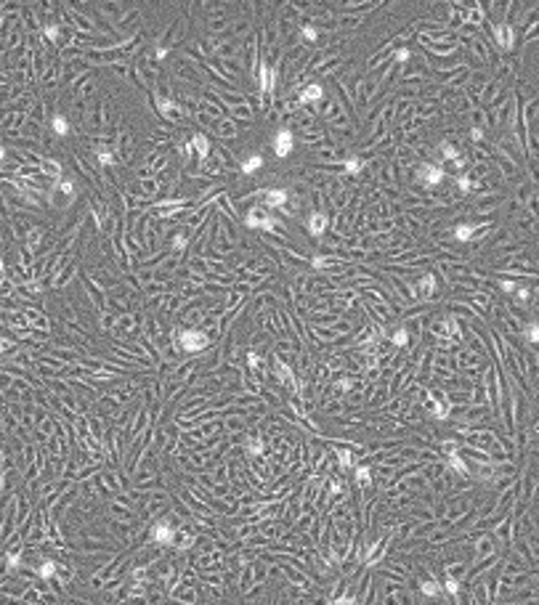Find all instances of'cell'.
<instances>
[{
	"instance_id": "cell-1",
	"label": "cell",
	"mask_w": 539,
	"mask_h": 605,
	"mask_svg": "<svg viewBox=\"0 0 539 605\" xmlns=\"http://www.w3.org/2000/svg\"><path fill=\"white\" fill-rule=\"evenodd\" d=\"M178 343L186 353H197V351H202V348H207L210 340L199 329H178Z\"/></svg>"
},
{
	"instance_id": "cell-2",
	"label": "cell",
	"mask_w": 539,
	"mask_h": 605,
	"mask_svg": "<svg viewBox=\"0 0 539 605\" xmlns=\"http://www.w3.org/2000/svg\"><path fill=\"white\" fill-rule=\"evenodd\" d=\"M292 146H295L292 130H290V128H279V130H276V136H274V141H271V149H274L276 157L284 159V157H287V154L292 151Z\"/></svg>"
},
{
	"instance_id": "cell-3",
	"label": "cell",
	"mask_w": 539,
	"mask_h": 605,
	"mask_svg": "<svg viewBox=\"0 0 539 605\" xmlns=\"http://www.w3.org/2000/svg\"><path fill=\"white\" fill-rule=\"evenodd\" d=\"M417 181L422 186H428V189H433V186H438L444 181V170L441 165H433V162H425V165H420L417 170Z\"/></svg>"
},
{
	"instance_id": "cell-4",
	"label": "cell",
	"mask_w": 539,
	"mask_h": 605,
	"mask_svg": "<svg viewBox=\"0 0 539 605\" xmlns=\"http://www.w3.org/2000/svg\"><path fill=\"white\" fill-rule=\"evenodd\" d=\"M152 541L154 544H159V547H170L173 541H175V529H173V523H154L152 526Z\"/></svg>"
},
{
	"instance_id": "cell-5",
	"label": "cell",
	"mask_w": 539,
	"mask_h": 605,
	"mask_svg": "<svg viewBox=\"0 0 539 605\" xmlns=\"http://www.w3.org/2000/svg\"><path fill=\"white\" fill-rule=\"evenodd\" d=\"M247 226L250 228H274V226H279V223H276L274 218H268V215L263 213V210H260V207H252V210L247 213Z\"/></svg>"
},
{
	"instance_id": "cell-6",
	"label": "cell",
	"mask_w": 539,
	"mask_h": 605,
	"mask_svg": "<svg viewBox=\"0 0 539 605\" xmlns=\"http://www.w3.org/2000/svg\"><path fill=\"white\" fill-rule=\"evenodd\" d=\"M258 85H260V93H271L276 85V72L268 69L266 61H260V67H258Z\"/></svg>"
},
{
	"instance_id": "cell-7",
	"label": "cell",
	"mask_w": 539,
	"mask_h": 605,
	"mask_svg": "<svg viewBox=\"0 0 539 605\" xmlns=\"http://www.w3.org/2000/svg\"><path fill=\"white\" fill-rule=\"evenodd\" d=\"M324 98V88H321L319 82H311L308 88L298 96V104H319V101Z\"/></svg>"
},
{
	"instance_id": "cell-8",
	"label": "cell",
	"mask_w": 539,
	"mask_h": 605,
	"mask_svg": "<svg viewBox=\"0 0 539 605\" xmlns=\"http://www.w3.org/2000/svg\"><path fill=\"white\" fill-rule=\"evenodd\" d=\"M494 37H497L499 48H505V51H513L515 35H513V27H510V24H499V27L494 29Z\"/></svg>"
},
{
	"instance_id": "cell-9",
	"label": "cell",
	"mask_w": 539,
	"mask_h": 605,
	"mask_svg": "<svg viewBox=\"0 0 539 605\" xmlns=\"http://www.w3.org/2000/svg\"><path fill=\"white\" fill-rule=\"evenodd\" d=\"M324 231H327V215L324 213H313L311 218H308V234H311L313 239H319Z\"/></svg>"
},
{
	"instance_id": "cell-10",
	"label": "cell",
	"mask_w": 539,
	"mask_h": 605,
	"mask_svg": "<svg viewBox=\"0 0 539 605\" xmlns=\"http://www.w3.org/2000/svg\"><path fill=\"white\" fill-rule=\"evenodd\" d=\"M287 189H268L266 191V205L268 207H284L287 205Z\"/></svg>"
},
{
	"instance_id": "cell-11",
	"label": "cell",
	"mask_w": 539,
	"mask_h": 605,
	"mask_svg": "<svg viewBox=\"0 0 539 605\" xmlns=\"http://www.w3.org/2000/svg\"><path fill=\"white\" fill-rule=\"evenodd\" d=\"M157 109L165 114V117H170V120H178L181 117V106L175 104V101H170V98H157Z\"/></svg>"
},
{
	"instance_id": "cell-12",
	"label": "cell",
	"mask_w": 539,
	"mask_h": 605,
	"mask_svg": "<svg viewBox=\"0 0 539 605\" xmlns=\"http://www.w3.org/2000/svg\"><path fill=\"white\" fill-rule=\"evenodd\" d=\"M191 149H194L199 157H207V154H210V141H207V136H202V133L191 136Z\"/></svg>"
},
{
	"instance_id": "cell-13",
	"label": "cell",
	"mask_w": 539,
	"mask_h": 605,
	"mask_svg": "<svg viewBox=\"0 0 539 605\" xmlns=\"http://www.w3.org/2000/svg\"><path fill=\"white\" fill-rule=\"evenodd\" d=\"M446 452H449V464L457 472H462V475H467V464H465V459H462L457 452H454V444H446Z\"/></svg>"
},
{
	"instance_id": "cell-14",
	"label": "cell",
	"mask_w": 539,
	"mask_h": 605,
	"mask_svg": "<svg viewBox=\"0 0 539 605\" xmlns=\"http://www.w3.org/2000/svg\"><path fill=\"white\" fill-rule=\"evenodd\" d=\"M276 377H279L284 385H292V387L298 385V382H295V375H292V369H290L284 361H276Z\"/></svg>"
},
{
	"instance_id": "cell-15",
	"label": "cell",
	"mask_w": 539,
	"mask_h": 605,
	"mask_svg": "<svg viewBox=\"0 0 539 605\" xmlns=\"http://www.w3.org/2000/svg\"><path fill=\"white\" fill-rule=\"evenodd\" d=\"M475 231H478V226L475 223H460L457 228H454V239H460V242H467Z\"/></svg>"
},
{
	"instance_id": "cell-16",
	"label": "cell",
	"mask_w": 539,
	"mask_h": 605,
	"mask_svg": "<svg viewBox=\"0 0 539 605\" xmlns=\"http://www.w3.org/2000/svg\"><path fill=\"white\" fill-rule=\"evenodd\" d=\"M260 167H263V157H260V154H252L250 159H244V162H242V173H244V175L258 173Z\"/></svg>"
},
{
	"instance_id": "cell-17",
	"label": "cell",
	"mask_w": 539,
	"mask_h": 605,
	"mask_svg": "<svg viewBox=\"0 0 539 605\" xmlns=\"http://www.w3.org/2000/svg\"><path fill=\"white\" fill-rule=\"evenodd\" d=\"M343 170L348 175H359L361 170H364V159H361V157H348V159L343 162Z\"/></svg>"
},
{
	"instance_id": "cell-18",
	"label": "cell",
	"mask_w": 539,
	"mask_h": 605,
	"mask_svg": "<svg viewBox=\"0 0 539 605\" xmlns=\"http://www.w3.org/2000/svg\"><path fill=\"white\" fill-rule=\"evenodd\" d=\"M441 157L449 159V162H457L460 159V149L452 141H441Z\"/></svg>"
},
{
	"instance_id": "cell-19",
	"label": "cell",
	"mask_w": 539,
	"mask_h": 605,
	"mask_svg": "<svg viewBox=\"0 0 539 605\" xmlns=\"http://www.w3.org/2000/svg\"><path fill=\"white\" fill-rule=\"evenodd\" d=\"M51 125H53V133L56 136H69V120L64 117V114H56Z\"/></svg>"
},
{
	"instance_id": "cell-20",
	"label": "cell",
	"mask_w": 539,
	"mask_h": 605,
	"mask_svg": "<svg viewBox=\"0 0 539 605\" xmlns=\"http://www.w3.org/2000/svg\"><path fill=\"white\" fill-rule=\"evenodd\" d=\"M420 595H425V597H438V595H441V584H438V581H422V584H420Z\"/></svg>"
},
{
	"instance_id": "cell-21",
	"label": "cell",
	"mask_w": 539,
	"mask_h": 605,
	"mask_svg": "<svg viewBox=\"0 0 539 605\" xmlns=\"http://www.w3.org/2000/svg\"><path fill=\"white\" fill-rule=\"evenodd\" d=\"M430 409H433V414L438 420H446V417H449V401L436 398V401H430Z\"/></svg>"
},
{
	"instance_id": "cell-22",
	"label": "cell",
	"mask_w": 539,
	"mask_h": 605,
	"mask_svg": "<svg viewBox=\"0 0 539 605\" xmlns=\"http://www.w3.org/2000/svg\"><path fill=\"white\" fill-rule=\"evenodd\" d=\"M335 456H337V464H340L343 470H351L353 467V454L348 452V449H337Z\"/></svg>"
},
{
	"instance_id": "cell-23",
	"label": "cell",
	"mask_w": 539,
	"mask_h": 605,
	"mask_svg": "<svg viewBox=\"0 0 539 605\" xmlns=\"http://www.w3.org/2000/svg\"><path fill=\"white\" fill-rule=\"evenodd\" d=\"M56 571H59V565L53 563V560H43L40 565H37V576H40V579H51Z\"/></svg>"
},
{
	"instance_id": "cell-24",
	"label": "cell",
	"mask_w": 539,
	"mask_h": 605,
	"mask_svg": "<svg viewBox=\"0 0 539 605\" xmlns=\"http://www.w3.org/2000/svg\"><path fill=\"white\" fill-rule=\"evenodd\" d=\"M263 452H266V441L263 438H250L247 441V454L250 456H260Z\"/></svg>"
},
{
	"instance_id": "cell-25",
	"label": "cell",
	"mask_w": 539,
	"mask_h": 605,
	"mask_svg": "<svg viewBox=\"0 0 539 605\" xmlns=\"http://www.w3.org/2000/svg\"><path fill=\"white\" fill-rule=\"evenodd\" d=\"M454 329H457V324H454V319H444L441 324H438V327H436V335L438 337H452L454 335Z\"/></svg>"
},
{
	"instance_id": "cell-26",
	"label": "cell",
	"mask_w": 539,
	"mask_h": 605,
	"mask_svg": "<svg viewBox=\"0 0 539 605\" xmlns=\"http://www.w3.org/2000/svg\"><path fill=\"white\" fill-rule=\"evenodd\" d=\"M433 290H436V276L425 274L420 279V295H433Z\"/></svg>"
},
{
	"instance_id": "cell-27",
	"label": "cell",
	"mask_w": 539,
	"mask_h": 605,
	"mask_svg": "<svg viewBox=\"0 0 539 605\" xmlns=\"http://www.w3.org/2000/svg\"><path fill=\"white\" fill-rule=\"evenodd\" d=\"M56 186H59V191L64 194V197H69V199L75 197V181H72V178H61Z\"/></svg>"
},
{
	"instance_id": "cell-28",
	"label": "cell",
	"mask_w": 539,
	"mask_h": 605,
	"mask_svg": "<svg viewBox=\"0 0 539 605\" xmlns=\"http://www.w3.org/2000/svg\"><path fill=\"white\" fill-rule=\"evenodd\" d=\"M96 157H98V162H101V165H114V157H112V151L106 149L104 144H101V146H96Z\"/></svg>"
},
{
	"instance_id": "cell-29",
	"label": "cell",
	"mask_w": 539,
	"mask_h": 605,
	"mask_svg": "<svg viewBox=\"0 0 539 605\" xmlns=\"http://www.w3.org/2000/svg\"><path fill=\"white\" fill-rule=\"evenodd\" d=\"M523 335H526V340H529V343H539V321H531V324H526V332H523Z\"/></svg>"
},
{
	"instance_id": "cell-30",
	"label": "cell",
	"mask_w": 539,
	"mask_h": 605,
	"mask_svg": "<svg viewBox=\"0 0 539 605\" xmlns=\"http://www.w3.org/2000/svg\"><path fill=\"white\" fill-rule=\"evenodd\" d=\"M356 478H359L361 486H367L369 480H372V470H369L367 464H361V467H356Z\"/></svg>"
},
{
	"instance_id": "cell-31",
	"label": "cell",
	"mask_w": 539,
	"mask_h": 605,
	"mask_svg": "<svg viewBox=\"0 0 539 605\" xmlns=\"http://www.w3.org/2000/svg\"><path fill=\"white\" fill-rule=\"evenodd\" d=\"M390 340H393V345H406V343H409V332H406V329H396L393 335H390Z\"/></svg>"
},
{
	"instance_id": "cell-32",
	"label": "cell",
	"mask_w": 539,
	"mask_h": 605,
	"mask_svg": "<svg viewBox=\"0 0 539 605\" xmlns=\"http://www.w3.org/2000/svg\"><path fill=\"white\" fill-rule=\"evenodd\" d=\"M444 589H446V592H449L452 597H457V592H460V584H457V579H454V576H449V579L444 581Z\"/></svg>"
},
{
	"instance_id": "cell-33",
	"label": "cell",
	"mask_w": 539,
	"mask_h": 605,
	"mask_svg": "<svg viewBox=\"0 0 539 605\" xmlns=\"http://www.w3.org/2000/svg\"><path fill=\"white\" fill-rule=\"evenodd\" d=\"M45 37H48V43H59V24L45 27Z\"/></svg>"
},
{
	"instance_id": "cell-34",
	"label": "cell",
	"mask_w": 539,
	"mask_h": 605,
	"mask_svg": "<svg viewBox=\"0 0 539 605\" xmlns=\"http://www.w3.org/2000/svg\"><path fill=\"white\" fill-rule=\"evenodd\" d=\"M300 35H303L306 43H316V37H319V32L313 27H303V32H300Z\"/></svg>"
},
{
	"instance_id": "cell-35",
	"label": "cell",
	"mask_w": 539,
	"mask_h": 605,
	"mask_svg": "<svg viewBox=\"0 0 539 605\" xmlns=\"http://www.w3.org/2000/svg\"><path fill=\"white\" fill-rule=\"evenodd\" d=\"M457 186H460V191H462V194H467V191L473 189V181H470L467 175H460V178H457Z\"/></svg>"
},
{
	"instance_id": "cell-36",
	"label": "cell",
	"mask_w": 539,
	"mask_h": 605,
	"mask_svg": "<svg viewBox=\"0 0 539 605\" xmlns=\"http://www.w3.org/2000/svg\"><path fill=\"white\" fill-rule=\"evenodd\" d=\"M43 170H45V173H51V175H59L61 173V165H56L53 159H45L43 162Z\"/></svg>"
},
{
	"instance_id": "cell-37",
	"label": "cell",
	"mask_w": 539,
	"mask_h": 605,
	"mask_svg": "<svg viewBox=\"0 0 539 605\" xmlns=\"http://www.w3.org/2000/svg\"><path fill=\"white\" fill-rule=\"evenodd\" d=\"M515 298H518V302H529L531 292L526 290V287H518V290H515Z\"/></svg>"
},
{
	"instance_id": "cell-38",
	"label": "cell",
	"mask_w": 539,
	"mask_h": 605,
	"mask_svg": "<svg viewBox=\"0 0 539 605\" xmlns=\"http://www.w3.org/2000/svg\"><path fill=\"white\" fill-rule=\"evenodd\" d=\"M247 364H250L252 369H258L260 367V356L258 353H247Z\"/></svg>"
},
{
	"instance_id": "cell-39",
	"label": "cell",
	"mask_w": 539,
	"mask_h": 605,
	"mask_svg": "<svg viewBox=\"0 0 539 605\" xmlns=\"http://www.w3.org/2000/svg\"><path fill=\"white\" fill-rule=\"evenodd\" d=\"M19 563H21V557H19V555H8V571H16V568H19Z\"/></svg>"
},
{
	"instance_id": "cell-40",
	"label": "cell",
	"mask_w": 539,
	"mask_h": 605,
	"mask_svg": "<svg viewBox=\"0 0 539 605\" xmlns=\"http://www.w3.org/2000/svg\"><path fill=\"white\" fill-rule=\"evenodd\" d=\"M311 263H313V268H324V266H327V263H329V260L324 258V255H316V258H313Z\"/></svg>"
},
{
	"instance_id": "cell-41",
	"label": "cell",
	"mask_w": 539,
	"mask_h": 605,
	"mask_svg": "<svg viewBox=\"0 0 539 605\" xmlns=\"http://www.w3.org/2000/svg\"><path fill=\"white\" fill-rule=\"evenodd\" d=\"M502 290L507 292V295H513L515 290H518V284H515V282H510V279H507V282H502Z\"/></svg>"
},
{
	"instance_id": "cell-42",
	"label": "cell",
	"mask_w": 539,
	"mask_h": 605,
	"mask_svg": "<svg viewBox=\"0 0 539 605\" xmlns=\"http://www.w3.org/2000/svg\"><path fill=\"white\" fill-rule=\"evenodd\" d=\"M351 385H353L351 379H348V377H343L340 382H337V390H343V393H345V390H351Z\"/></svg>"
},
{
	"instance_id": "cell-43",
	"label": "cell",
	"mask_w": 539,
	"mask_h": 605,
	"mask_svg": "<svg viewBox=\"0 0 539 605\" xmlns=\"http://www.w3.org/2000/svg\"><path fill=\"white\" fill-rule=\"evenodd\" d=\"M183 244H186V239H183V234H178V236L173 239V247H175V250H183Z\"/></svg>"
},
{
	"instance_id": "cell-44",
	"label": "cell",
	"mask_w": 539,
	"mask_h": 605,
	"mask_svg": "<svg viewBox=\"0 0 539 605\" xmlns=\"http://www.w3.org/2000/svg\"><path fill=\"white\" fill-rule=\"evenodd\" d=\"M470 138H473V141H481V138H483V130H481V128H473V130H470Z\"/></svg>"
},
{
	"instance_id": "cell-45",
	"label": "cell",
	"mask_w": 539,
	"mask_h": 605,
	"mask_svg": "<svg viewBox=\"0 0 539 605\" xmlns=\"http://www.w3.org/2000/svg\"><path fill=\"white\" fill-rule=\"evenodd\" d=\"M396 56H398V61H406V59H409V48H401Z\"/></svg>"
},
{
	"instance_id": "cell-46",
	"label": "cell",
	"mask_w": 539,
	"mask_h": 605,
	"mask_svg": "<svg viewBox=\"0 0 539 605\" xmlns=\"http://www.w3.org/2000/svg\"><path fill=\"white\" fill-rule=\"evenodd\" d=\"M332 491H335V494H340V491H343V483H340V480H332Z\"/></svg>"
},
{
	"instance_id": "cell-47",
	"label": "cell",
	"mask_w": 539,
	"mask_h": 605,
	"mask_svg": "<svg viewBox=\"0 0 539 605\" xmlns=\"http://www.w3.org/2000/svg\"><path fill=\"white\" fill-rule=\"evenodd\" d=\"M11 343H8V340H3V337H0V356H3V351H5V348H8Z\"/></svg>"
},
{
	"instance_id": "cell-48",
	"label": "cell",
	"mask_w": 539,
	"mask_h": 605,
	"mask_svg": "<svg viewBox=\"0 0 539 605\" xmlns=\"http://www.w3.org/2000/svg\"><path fill=\"white\" fill-rule=\"evenodd\" d=\"M0 159H5V146H0Z\"/></svg>"
}]
</instances>
